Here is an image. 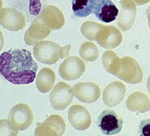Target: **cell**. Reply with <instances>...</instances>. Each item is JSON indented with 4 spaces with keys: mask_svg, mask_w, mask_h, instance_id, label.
I'll list each match as a JSON object with an SVG mask.
<instances>
[{
    "mask_svg": "<svg viewBox=\"0 0 150 136\" xmlns=\"http://www.w3.org/2000/svg\"><path fill=\"white\" fill-rule=\"evenodd\" d=\"M38 64L26 49H10L0 55V74L14 85H27L36 78Z\"/></svg>",
    "mask_w": 150,
    "mask_h": 136,
    "instance_id": "cell-1",
    "label": "cell"
},
{
    "mask_svg": "<svg viewBox=\"0 0 150 136\" xmlns=\"http://www.w3.org/2000/svg\"><path fill=\"white\" fill-rule=\"evenodd\" d=\"M102 63L107 72L129 84L141 82L143 73L134 58L123 57L120 58L112 51L108 50L103 54Z\"/></svg>",
    "mask_w": 150,
    "mask_h": 136,
    "instance_id": "cell-2",
    "label": "cell"
},
{
    "mask_svg": "<svg viewBox=\"0 0 150 136\" xmlns=\"http://www.w3.org/2000/svg\"><path fill=\"white\" fill-rule=\"evenodd\" d=\"M71 47V45L62 47L54 42L44 41L35 45L33 55L38 61L45 64L52 65L62 58L68 57Z\"/></svg>",
    "mask_w": 150,
    "mask_h": 136,
    "instance_id": "cell-3",
    "label": "cell"
},
{
    "mask_svg": "<svg viewBox=\"0 0 150 136\" xmlns=\"http://www.w3.org/2000/svg\"><path fill=\"white\" fill-rule=\"evenodd\" d=\"M8 121L18 131L26 130L33 122V111L26 104H17L9 111Z\"/></svg>",
    "mask_w": 150,
    "mask_h": 136,
    "instance_id": "cell-4",
    "label": "cell"
},
{
    "mask_svg": "<svg viewBox=\"0 0 150 136\" xmlns=\"http://www.w3.org/2000/svg\"><path fill=\"white\" fill-rule=\"evenodd\" d=\"M98 126L105 135H113L121 132L123 120L113 110H104L98 118Z\"/></svg>",
    "mask_w": 150,
    "mask_h": 136,
    "instance_id": "cell-5",
    "label": "cell"
},
{
    "mask_svg": "<svg viewBox=\"0 0 150 136\" xmlns=\"http://www.w3.org/2000/svg\"><path fill=\"white\" fill-rule=\"evenodd\" d=\"M64 119L58 114H53L47 117L43 123H38L36 126L35 136H60L65 131Z\"/></svg>",
    "mask_w": 150,
    "mask_h": 136,
    "instance_id": "cell-6",
    "label": "cell"
},
{
    "mask_svg": "<svg viewBox=\"0 0 150 136\" xmlns=\"http://www.w3.org/2000/svg\"><path fill=\"white\" fill-rule=\"evenodd\" d=\"M73 93L70 85L59 82L55 86L50 94V102L56 110L66 109L73 100Z\"/></svg>",
    "mask_w": 150,
    "mask_h": 136,
    "instance_id": "cell-7",
    "label": "cell"
},
{
    "mask_svg": "<svg viewBox=\"0 0 150 136\" xmlns=\"http://www.w3.org/2000/svg\"><path fill=\"white\" fill-rule=\"evenodd\" d=\"M86 70V64L82 59L77 56H71L65 58L59 65V73L63 79L73 81L82 76Z\"/></svg>",
    "mask_w": 150,
    "mask_h": 136,
    "instance_id": "cell-8",
    "label": "cell"
},
{
    "mask_svg": "<svg viewBox=\"0 0 150 136\" xmlns=\"http://www.w3.org/2000/svg\"><path fill=\"white\" fill-rule=\"evenodd\" d=\"M51 32V29L38 16L25 32L24 41L29 46H35L45 40Z\"/></svg>",
    "mask_w": 150,
    "mask_h": 136,
    "instance_id": "cell-9",
    "label": "cell"
},
{
    "mask_svg": "<svg viewBox=\"0 0 150 136\" xmlns=\"http://www.w3.org/2000/svg\"><path fill=\"white\" fill-rule=\"evenodd\" d=\"M0 25L11 32L21 30L26 26L25 17L14 8H5L0 12Z\"/></svg>",
    "mask_w": 150,
    "mask_h": 136,
    "instance_id": "cell-10",
    "label": "cell"
},
{
    "mask_svg": "<svg viewBox=\"0 0 150 136\" xmlns=\"http://www.w3.org/2000/svg\"><path fill=\"white\" fill-rule=\"evenodd\" d=\"M73 95L80 102L93 103L101 97V88L92 82H80L71 88Z\"/></svg>",
    "mask_w": 150,
    "mask_h": 136,
    "instance_id": "cell-11",
    "label": "cell"
},
{
    "mask_svg": "<svg viewBox=\"0 0 150 136\" xmlns=\"http://www.w3.org/2000/svg\"><path fill=\"white\" fill-rule=\"evenodd\" d=\"M122 41V35L118 29L112 26H104L99 29L96 41L99 45L107 49H112L119 46Z\"/></svg>",
    "mask_w": 150,
    "mask_h": 136,
    "instance_id": "cell-12",
    "label": "cell"
},
{
    "mask_svg": "<svg viewBox=\"0 0 150 136\" xmlns=\"http://www.w3.org/2000/svg\"><path fill=\"white\" fill-rule=\"evenodd\" d=\"M68 117L71 125L79 131H83L89 128L92 122L89 111L80 105L71 106L68 110Z\"/></svg>",
    "mask_w": 150,
    "mask_h": 136,
    "instance_id": "cell-13",
    "label": "cell"
},
{
    "mask_svg": "<svg viewBox=\"0 0 150 136\" xmlns=\"http://www.w3.org/2000/svg\"><path fill=\"white\" fill-rule=\"evenodd\" d=\"M126 88L124 84L119 81L111 82L104 88L103 102L108 107H114L120 103L125 95Z\"/></svg>",
    "mask_w": 150,
    "mask_h": 136,
    "instance_id": "cell-14",
    "label": "cell"
},
{
    "mask_svg": "<svg viewBox=\"0 0 150 136\" xmlns=\"http://www.w3.org/2000/svg\"><path fill=\"white\" fill-rule=\"evenodd\" d=\"M121 1L117 25L122 31H128L134 22L137 13L136 5L131 0Z\"/></svg>",
    "mask_w": 150,
    "mask_h": 136,
    "instance_id": "cell-15",
    "label": "cell"
},
{
    "mask_svg": "<svg viewBox=\"0 0 150 136\" xmlns=\"http://www.w3.org/2000/svg\"><path fill=\"white\" fill-rule=\"evenodd\" d=\"M39 16L51 30L62 29L65 24V17L58 8L53 5H47L41 11Z\"/></svg>",
    "mask_w": 150,
    "mask_h": 136,
    "instance_id": "cell-16",
    "label": "cell"
},
{
    "mask_svg": "<svg viewBox=\"0 0 150 136\" xmlns=\"http://www.w3.org/2000/svg\"><path fill=\"white\" fill-rule=\"evenodd\" d=\"M93 14L100 21L109 23L117 18L119 9L111 0H100Z\"/></svg>",
    "mask_w": 150,
    "mask_h": 136,
    "instance_id": "cell-17",
    "label": "cell"
},
{
    "mask_svg": "<svg viewBox=\"0 0 150 136\" xmlns=\"http://www.w3.org/2000/svg\"><path fill=\"white\" fill-rule=\"evenodd\" d=\"M126 106L131 111L145 113L150 110V101L143 93L134 92L127 99Z\"/></svg>",
    "mask_w": 150,
    "mask_h": 136,
    "instance_id": "cell-18",
    "label": "cell"
},
{
    "mask_svg": "<svg viewBox=\"0 0 150 136\" xmlns=\"http://www.w3.org/2000/svg\"><path fill=\"white\" fill-rule=\"evenodd\" d=\"M55 80L54 72L48 67L43 68L36 76V87L41 93H47L53 88Z\"/></svg>",
    "mask_w": 150,
    "mask_h": 136,
    "instance_id": "cell-19",
    "label": "cell"
},
{
    "mask_svg": "<svg viewBox=\"0 0 150 136\" xmlns=\"http://www.w3.org/2000/svg\"><path fill=\"white\" fill-rule=\"evenodd\" d=\"M100 0H72V10L76 17H87L93 14Z\"/></svg>",
    "mask_w": 150,
    "mask_h": 136,
    "instance_id": "cell-20",
    "label": "cell"
},
{
    "mask_svg": "<svg viewBox=\"0 0 150 136\" xmlns=\"http://www.w3.org/2000/svg\"><path fill=\"white\" fill-rule=\"evenodd\" d=\"M80 55L86 61H95L99 55L98 49L96 45L92 42H85L80 46Z\"/></svg>",
    "mask_w": 150,
    "mask_h": 136,
    "instance_id": "cell-21",
    "label": "cell"
},
{
    "mask_svg": "<svg viewBox=\"0 0 150 136\" xmlns=\"http://www.w3.org/2000/svg\"><path fill=\"white\" fill-rule=\"evenodd\" d=\"M102 25L93 21H86L81 26V33L89 41H96V36Z\"/></svg>",
    "mask_w": 150,
    "mask_h": 136,
    "instance_id": "cell-22",
    "label": "cell"
},
{
    "mask_svg": "<svg viewBox=\"0 0 150 136\" xmlns=\"http://www.w3.org/2000/svg\"><path fill=\"white\" fill-rule=\"evenodd\" d=\"M18 130L12 126L8 120L0 121V136L1 135H17Z\"/></svg>",
    "mask_w": 150,
    "mask_h": 136,
    "instance_id": "cell-23",
    "label": "cell"
},
{
    "mask_svg": "<svg viewBox=\"0 0 150 136\" xmlns=\"http://www.w3.org/2000/svg\"><path fill=\"white\" fill-rule=\"evenodd\" d=\"M139 134L143 136H150V118L143 120L140 123Z\"/></svg>",
    "mask_w": 150,
    "mask_h": 136,
    "instance_id": "cell-24",
    "label": "cell"
},
{
    "mask_svg": "<svg viewBox=\"0 0 150 136\" xmlns=\"http://www.w3.org/2000/svg\"><path fill=\"white\" fill-rule=\"evenodd\" d=\"M41 11V0H29V12L33 15L37 16Z\"/></svg>",
    "mask_w": 150,
    "mask_h": 136,
    "instance_id": "cell-25",
    "label": "cell"
},
{
    "mask_svg": "<svg viewBox=\"0 0 150 136\" xmlns=\"http://www.w3.org/2000/svg\"><path fill=\"white\" fill-rule=\"evenodd\" d=\"M135 5H145L146 3L147 2H150V0H131Z\"/></svg>",
    "mask_w": 150,
    "mask_h": 136,
    "instance_id": "cell-26",
    "label": "cell"
},
{
    "mask_svg": "<svg viewBox=\"0 0 150 136\" xmlns=\"http://www.w3.org/2000/svg\"><path fill=\"white\" fill-rule=\"evenodd\" d=\"M3 46H4V38H3V35H2V32H1V30H0V51L2 49Z\"/></svg>",
    "mask_w": 150,
    "mask_h": 136,
    "instance_id": "cell-27",
    "label": "cell"
},
{
    "mask_svg": "<svg viewBox=\"0 0 150 136\" xmlns=\"http://www.w3.org/2000/svg\"><path fill=\"white\" fill-rule=\"evenodd\" d=\"M146 16H147V19H148L149 26V29H150V6L146 10Z\"/></svg>",
    "mask_w": 150,
    "mask_h": 136,
    "instance_id": "cell-28",
    "label": "cell"
},
{
    "mask_svg": "<svg viewBox=\"0 0 150 136\" xmlns=\"http://www.w3.org/2000/svg\"><path fill=\"white\" fill-rule=\"evenodd\" d=\"M147 88H148L149 92L150 93V75L149 76L148 79H147Z\"/></svg>",
    "mask_w": 150,
    "mask_h": 136,
    "instance_id": "cell-29",
    "label": "cell"
},
{
    "mask_svg": "<svg viewBox=\"0 0 150 136\" xmlns=\"http://www.w3.org/2000/svg\"><path fill=\"white\" fill-rule=\"evenodd\" d=\"M2 5H3V3H2V0H0V12L2 9Z\"/></svg>",
    "mask_w": 150,
    "mask_h": 136,
    "instance_id": "cell-30",
    "label": "cell"
}]
</instances>
